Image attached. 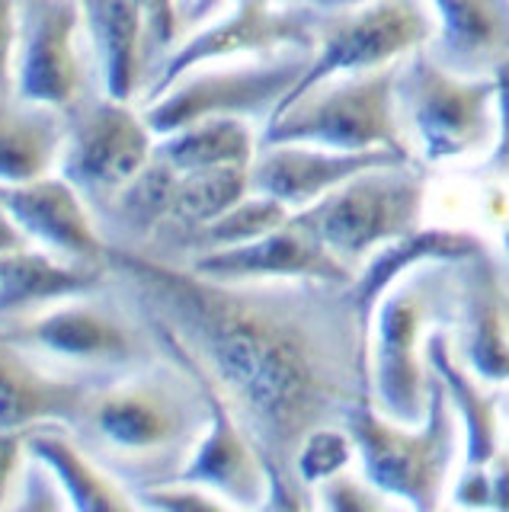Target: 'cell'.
<instances>
[{
    "instance_id": "cell-34",
    "label": "cell",
    "mask_w": 509,
    "mask_h": 512,
    "mask_svg": "<svg viewBox=\"0 0 509 512\" xmlns=\"http://www.w3.org/2000/svg\"><path fill=\"white\" fill-rule=\"evenodd\" d=\"M17 29H20V0H0V90H13Z\"/></svg>"
},
{
    "instance_id": "cell-8",
    "label": "cell",
    "mask_w": 509,
    "mask_h": 512,
    "mask_svg": "<svg viewBox=\"0 0 509 512\" xmlns=\"http://www.w3.org/2000/svg\"><path fill=\"white\" fill-rule=\"evenodd\" d=\"M426 189L429 164L410 157L362 170L314 205L298 208V215L343 266L359 272L378 247L420 228Z\"/></svg>"
},
{
    "instance_id": "cell-7",
    "label": "cell",
    "mask_w": 509,
    "mask_h": 512,
    "mask_svg": "<svg viewBox=\"0 0 509 512\" xmlns=\"http://www.w3.org/2000/svg\"><path fill=\"white\" fill-rule=\"evenodd\" d=\"M397 61L375 71L324 77L285 100L260 132V144H321L337 151L388 148L410 154L394 103Z\"/></svg>"
},
{
    "instance_id": "cell-32",
    "label": "cell",
    "mask_w": 509,
    "mask_h": 512,
    "mask_svg": "<svg viewBox=\"0 0 509 512\" xmlns=\"http://www.w3.org/2000/svg\"><path fill=\"white\" fill-rule=\"evenodd\" d=\"M7 509L17 512H58V509H71L65 490H61L58 477L45 461L36 455H26L23 468L17 474V484L10 490Z\"/></svg>"
},
{
    "instance_id": "cell-23",
    "label": "cell",
    "mask_w": 509,
    "mask_h": 512,
    "mask_svg": "<svg viewBox=\"0 0 509 512\" xmlns=\"http://www.w3.org/2000/svg\"><path fill=\"white\" fill-rule=\"evenodd\" d=\"M180 170L170 167L164 157L151 154V160L141 167L132 180H125L119 189L109 192L106 199L87 205L93 224L109 250L138 253L161 228L170 215L173 196H177Z\"/></svg>"
},
{
    "instance_id": "cell-19",
    "label": "cell",
    "mask_w": 509,
    "mask_h": 512,
    "mask_svg": "<svg viewBox=\"0 0 509 512\" xmlns=\"http://www.w3.org/2000/svg\"><path fill=\"white\" fill-rule=\"evenodd\" d=\"M205 388H209V410H212L209 429H205L193 461L186 464V471L177 480H189V484L212 490L228 506L237 509H266L269 471L257 452V445L247 439V432L234 420L231 407L215 391V384L209 378H205Z\"/></svg>"
},
{
    "instance_id": "cell-30",
    "label": "cell",
    "mask_w": 509,
    "mask_h": 512,
    "mask_svg": "<svg viewBox=\"0 0 509 512\" xmlns=\"http://www.w3.org/2000/svg\"><path fill=\"white\" fill-rule=\"evenodd\" d=\"M353 455H356V445L346 426H317L308 432L305 442L298 445L295 474L301 484L314 493V487L321 484L324 477L349 468Z\"/></svg>"
},
{
    "instance_id": "cell-13",
    "label": "cell",
    "mask_w": 509,
    "mask_h": 512,
    "mask_svg": "<svg viewBox=\"0 0 509 512\" xmlns=\"http://www.w3.org/2000/svg\"><path fill=\"white\" fill-rule=\"evenodd\" d=\"M97 84L81 0H20L13 93L29 103L68 109Z\"/></svg>"
},
{
    "instance_id": "cell-24",
    "label": "cell",
    "mask_w": 509,
    "mask_h": 512,
    "mask_svg": "<svg viewBox=\"0 0 509 512\" xmlns=\"http://www.w3.org/2000/svg\"><path fill=\"white\" fill-rule=\"evenodd\" d=\"M487 240L474 231H455V228H420L410 231L397 240H388L385 247H378L369 260H365L356 272V279L346 285L349 298L359 308L362 320L372 327V314H375V304L378 298L388 292L394 285V279L401 272L413 269L417 263L426 260H449L458 263L465 256L484 250Z\"/></svg>"
},
{
    "instance_id": "cell-28",
    "label": "cell",
    "mask_w": 509,
    "mask_h": 512,
    "mask_svg": "<svg viewBox=\"0 0 509 512\" xmlns=\"http://www.w3.org/2000/svg\"><path fill=\"white\" fill-rule=\"evenodd\" d=\"M260 148V128L237 116H205L154 141V154L180 173L244 164L250 167Z\"/></svg>"
},
{
    "instance_id": "cell-10",
    "label": "cell",
    "mask_w": 509,
    "mask_h": 512,
    "mask_svg": "<svg viewBox=\"0 0 509 512\" xmlns=\"http://www.w3.org/2000/svg\"><path fill=\"white\" fill-rule=\"evenodd\" d=\"M317 20H321V10L285 4V0H231L225 10L202 26L189 29L177 42L138 106L157 100L167 87H173L186 71L199 68V64L282 52H314Z\"/></svg>"
},
{
    "instance_id": "cell-15",
    "label": "cell",
    "mask_w": 509,
    "mask_h": 512,
    "mask_svg": "<svg viewBox=\"0 0 509 512\" xmlns=\"http://www.w3.org/2000/svg\"><path fill=\"white\" fill-rule=\"evenodd\" d=\"M186 269L196 272V276H209L221 282L324 279V282L349 285L356 279V272L343 266L327 250L324 240L308 228L298 212H292L289 221L279 224L276 231L250 240V244L196 256Z\"/></svg>"
},
{
    "instance_id": "cell-25",
    "label": "cell",
    "mask_w": 509,
    "mask_h": 512,
    "mask_svg": "<svg viewBox=\"0 0 509 512\" xmlns=\"http://www.w3.org/2000/svg\"><path fill=\"white\" fill-rule=\"evenodd\" d=\"M65 112L0 90V186L29 183L58 170Z\"/></svg>"
},
{
    "instance_id": "cell-36",
    "label": "cell",
    "mask_w": 509,
    "mask_h": 512,
    "mask_svg": "<svg viewBox=\"0 0 509 512\" xmlns=\"http://www.w3.org/2000/svg\"><path fill=\"white\" fill-rule=\"evenodd\" d=\"M452 503L455 506H477V509L490 506L487 464H465V474L458 477V484L452 490Z\"/></svg>"
},
{
    "instance_id": "cell-20",
    "label": "cell",
    "mask_w": 509,
    "mask_h": 512,
    "mask_svg": "<svg viewBox=\"0 0 509 512\" xmlns=\"http://www.w3.org/2000/svg\"><path fill=\"white\" fill-rule=\"evenodd\" d=\"M436 32L429 39L445 71L497 77L509 64V0H429Z\"/></svg>"
},
{
    "instance_id": "cell-2",
    "label": "cell",
    "mask_w": 509,
    "mask_h": 512,
    "mask_svg": "<svg viewBox=\"0 0 509 512\" xmlns=\"http://www.w3.org/2000/svg\"><path fill=\"white\" fill-rule=\"evenodd\" d=\"M157 333L164 356L97 384L68 426L74 442L129 493L177 480L212 416L202 372L161 327Z\"/></svg>"
},
{
    "instance_id": "cell-31",
    "label": "cell",
    "mask_w": 509,
    "mask_h": 512,
    "mask_svg": "<svg viewBox=\"0 0 509 512\" xmlns=\"http://www.w3.org/2000/svg\"><path fill=\"white\" fill-rule=\"evenodd\" d=\"M314 506L333 512H378L391 506V496L375 487L365 474L359 477L343 468L314 487Z\"/></svg>"
},
{
    "instance_id": "cell-4",
    "label": "cell",
    "mask_w": 509,
    "mask_h": 512,
    "mask_svg": "<svg viewBox=\"0 0 509 512\" xmlns=\"http://www.w3.org/2000/svg\"><path fill=\"white\" fill-rule=\"evenodd\" d=\"M61 372L109 381L164 356L161 333L145 308L122 288L113 272L109 282L87 295H74L39 311L23 324L0 330Z\"/></svg>"
},
{
    "instance_id": "cell-21",
    "label": "cell",
    "mask_w": 509,
    "mask_h": 512,
    "mask_svg": "<svg viewBox=\"0 0 509 512\" xmlns=\"http://www.w3.org/2000/svg\"><path fill=\"white\" fill-rule=\"evenodd\" d=\"M100 87L116 100L141 103L151 84L145 0H81Z\"/></svg>"
},
{
    "instance_id": "cell-16",
    "label": "cell",
    "mask_w": 509,
    "mask_h": 512,
    "mask_svg": "<svg viewBox=\"0 0 509 512\" xmlns=\"http://www.w3.org/2000/svg\"><path fill=\"white\" fill-rule=\"evenodd\" d=\"M410 160V154L369 148V151H337L321 148V144H260L257 157L250 164V186L253 192L279 199L285 208H308L317 199H324L330 189L343 186L362 170L388 167Z\"/></svg>"
},
{
    "instance_id": "cell-3",
    "label": "cell",
    "mask_w": 509,
    "mask_h": 512,
    "mask_svg": "<svg viewBox=\"0 0 509 512\" xmlns=\"http://www.w3.org/2000/svg\"><path fill=\"white\" fill-rule=\"evenodd\" d=\"M458 263L426 260L401 272L378 298L369 327L372 404L394 423L417 426L426 416L429 368L420 352L423 330L455 324Z\"/></svg>"
},
{
    "instance_id": "cell-6",
    "label": "cell",
    "mask_w": 509,
    "mask_h": 512,
    "mask_svg": "<svg viewBox=\"0 0 509 512\" xmlns=\"http://www.w3.org/2000/svg\"><path fill=\"white\" fill-rule=\"evenodd\" d=\"M394 103L413 157L429 167L490 151L500 132L497 77L445 71L426 45L397 61Z\"/></svg>"
},
{
    "instance_id": "cell-17",
    "label": "cell",
    "mask_w": 509,
    "mask_h": 512,
    "mask_svg": "<svg viewBox=\"0 0 509 512\" xmlns=\"http://www.w3.org/2000/svg\"><path fill=\"white\" fill-rule=\"evenodd\" d=\"M0 202L33 240V247L71 263L106 266V244L93 224L90 208L58 170L29 183L4 186Z\"/></svg>"
},
{
    "instance_id": "cell-26",
    "label": "cell",
    "mask_w": 509,
    "mask_h": 512,
    "mask_svg": "<svg viewBox=\"0 0 509 512\" xmlns=\"http://www.w3.org/2000/svg\"><path fill=\"white\" fill-rule=\"evenodd\" d=\"M423 359L442 378L465 436V464H487L500 448V391H487L452 352V330H433L423 343Z\"/></svg>"
},
{
    "instance_id": "cell-27",
    "label": "cell",
    "mask_w": 509,
    "mask_h": 512,
    "mask_svg": "<svg viewBox=\"0 0 509 512\" xmlns=\"http://www.w3.org/2000/svg\"><path fill=\"white\" fill-rule=\"evenodd\" d=\"M26 452L52 468L71 509L90 512H122L135 509V496L125 490L113 474H106L81 445L74 442L68 426L45 423L26 432Z\"/></svg>"
},
{
    "instance_id": "cell-18",
    "label": "cell",
    "mask_w": 509,
    "mask_h": 512,
    "mask_svg": "<svg viewBox=\"0 0 509 512\" xmlns=\"http://www.w3.org/2000/svg\"><path fill=\"white\" fill-rule=\"evenodd\" d=\"M97 378L71 375L0 333V432H29L45 423L71 426Z\"/></svg>"
},
{
    "instance_id": "cell-14",
    "label": "cell",
    "mask_w": 509,
    "mask_h": 512,
    "mask_svg": "<svg viewBox=\"0 0 509 512\" xmlns=\"http://www.w3.org/2000/svg\"><path fill=\"white\" fill-rule=\"evenodd\" d=\"M452 352L477 381H509V256L490 244L458 260Z\"/></svg>"
},
{
    "instance_id": "cell-40",
    "label": "cell",
    "mask_w": 509,
    "mask_h": 512,
    "mask_svg": "<svg viewBox=\"0 0 509 512\" xmlns=\"http://www.w3.org/2000/svg\"><path fill=\"white\" fill-rule=\"evenodd\" d=\"M503 247H506V256H509V228L503 231Z\"/></svg>"
},
{
    "instance_id": "cell-11",
    "label": "cell",
    "mask_w": 509,
    "mask_h": 512,
    "mask_svg": "<svg viewBox=\"0 0 509 512\" xmlns=\"http://www.w3.org/2000/svg\"><path fill=\"white\" fill-rule=\"evenodd\" d=\"M65 112L58 173L93 205L119 189L148 164L154 154V132L141 106L116 100L100 84L84 90Z\"/></svg>"
},
{
    "instance_id": "cell-9",
    "label": "cell",
    "mask_w": 509,
    "mask_h": 512,
    "mask_svg": "<svg viewBox=\"0 0 509 512\" xmlns=\"http://www.w3.org/2000/svg\"><path fill=\"white\" fill-rule=\"evenodd\" d=\"M311 61V52H282L263 58L212 61L186 71L177 84L167 87L157 100L141 106L154 138L177 132V128L205 116H237L263 125L276 106L292 93Z\"/></svg>"
},
{
    "instance_id": "cell-39",
    "label": "cell",
    "mask_w": 509,
    "mask_h": 512,
    "mask_svg": "<svg viewBox=\"0 0 509 512\" xmlns=\"http://www.w3.org/2000/svg\"><path fill=\"white\" fill-rule=\"evenodd\" d=\"M285 4H301V7H314L321 13H330V10H346V7H359L365 0H285Z\"/></svg>"
},
{
    "instance_id": "cell-41",
    "label": "cell",
    "mask_w": 509,
    "mask_h": 512,
    "mask_svg": "<svg viewBox=\"0 0 509 512\" xmlns=\"http://www.w3.org/2000/svg\"><path fill=\"white\" fill-rule=\"evenodd\" d=\"M0 189H4V186H0Z\"/></svg>"
},
{
    "instance_id": "cell-29",
    "label": "cell",
    "mask_w": 509,
    "mask_h": 512,
    "mask_svg": "<svg viewBox=\"0 0 509 512\" xmlns=\"http://www.w3.org/2000/svg\"><path fill=\"white\" fill-rule=\"evenodd\" d=\"M289 215H292V208H285L279 199L263 196V192H250L247 199L231 205L225 215H218L209 224H199L196 231H189L180 244L170 250L164 266H189L196 256L250 244V240L276 231L279 224L289 221Z\"/></svg>"
},
{
    "instance_id": "cell-33",
    "label": "cell",
    "mask_w": 509,
    "mask_h": 512,
    "mask_svg": "<svg viewBox=\"0 0 509 512\" xmlns=\"http://www.w3.org/2000/svg\"><path fill=\"white\" fill-rule=\"evenodd\" d=\"M132 496H135L138 506L167 509V512H180V509H231L218 493L205 490L199 484H189V480H170V484L151 487V490H138Z\"/></svg>"
},
{
    "instance_id": "cell-22",
    "label": "cell",
    "mask_w": 509,
    "mask_h": 512,
    "mask_svg": "<svg viewBox=\"0 0 509 512\" xmlns=\"http://www.w3.org/2000/svg\"><path fill=\"white\" fill-rule=\"evenodd\" d=\"M109 282L106 266H87L39 247L0 253V330H10L39 311Z\"/></svg>"
},
{
    "instance_id": "cell-35",
    "label": "cell",
    "mask_w": 509,
    "mask_h": 512,
    "mask_svg": "<svg viewBox=\"0 0 509 512\" xmlns=\"http://www.w3.org/2000/svg\"><path fill=\"white\" fill-rule=\"evenodd\" d=\"M26 432H0V509H7L10 490L26 461Z\"/></svg>"
},
{
    "instance_id": "cell-1",
    "label": "cell",
    "mask_w": 509,
    "mask_h": 512,
    "mask_svg": "<svg viewBox=\"0 0 509 512\" xmlns=\"http://www.w3.org/2000/svg\"><path fill=\"white\" fill-rule=\"evenodd\" d=\"M113 279L193 359L269 471L266 509H311L295 452L372 397L369 324L346 285L324 279L221 282L109 250Z\"/></svg>"
},
{
    "instance_id": "cell-12",
    "label": "cell",
    "mask_w": 509,
    "mask_h": 512,
    "mask_svg": "<svg viewBox=\"0 0 509 512\" xmlns=\"http://www.w3.org/2000/svg\"><path fill=\"white\" fill-rule=\"evenodd\" d=\"M433 32L436 16L429 0H365L359 7L321 13L311 61L285 100L324 77L375 71L401 61L413 48L429 45Z\"/></svg>"
},
{
    "instance_id": "cell-37",
    "label": "cell",
    "mask_w": 509,
    "mask_h": 512,
    "mask_svg": "<svg viewBox=\"0 0 509 512\" xmlns=\"http://www.w3.org/2000/svg\"><path fill=\"white\" fill-rule=\"evenodd\" d=\"M487 477H490V506L493 509H509V448H497V455L487 461Z\"/></svg>"
},
{
    "instance_id": "cell-5",
    "label": "cell",
    "mask_w": 509,
    "mask_h": 512,
    "mask_svg": "<svg viewBox=\"0 0 509 512\" xmlns=\"http://www.w3.org/2000/svg\"><path fill=\"white\" fill-rule=\"evenodd\" d=\"M343 426L353 436L362 474L375 487L420 512H429L442 503L445 480H449L461 448V426L449 391L433 368H429L426 416L417 426H404L381 416L372 397H362L349 410Z\"/></svg>"
},
{
    "instance_id": "cell-38",
    "label": "cell",
    "mask_w": 509,
    "mask_h": 512,
    "mask_svg": "<svg viewBox=\"0 0 509 512\" xmlns=\"http://www.w3.org/2000/svg\"><path fill=\"white\" fill-rule=\"evenodd\" d=\"M29 247H33V240L26 237V231L7 212V205L0 202V253H17V250H29Z\"/></svg>"
}]
</instances>
